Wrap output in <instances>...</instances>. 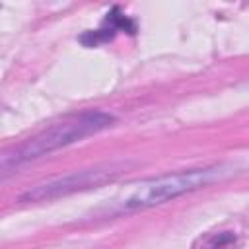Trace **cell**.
I'll return each instance as SVG.
<instances>
[{"instance_id":"cell-2","label":"cell","mask_w":249,"mask_h":249,"mask_svg":"<svg viewBox=\"0 0 249 249\" xmlns=\"http://www.w3.org/2000/svg\"><path fill=\"white\" fill-rule=\"evenodd\" d=\"M230 173L231 169L226 165H210V167H198V169H189V171L146 179V181L126 187L121 195H117L109 202V206L101 208L99 212L103 216H121V214L152 208L167 200H173L181 195L193 193L196 189H204L228 177Z\"/></svg>"},{"instance_id":"cell-3","label":"cell","mask_w":249,"mask_h":249,"mask_svg":"<svg viewBox=\"0 0 249 249\" xmlns=\"http://www.w3.org/2000/svg\"><path fill=\"white\" fill-rule=\"evenodd\" d=\"M123 173V165H101V167H93V169H84V171H74L68 173L64 177H56L51 179L47 183L35 185L31 189H27L19 200L21 202H43V200H54L78 191H88V189H95L101 187L113 179H117Z\"/></svg>"},{"instance_id":"cell-4","label":"cell","mask_w":249,"mask_h":249,"mask_svg":"<svg viewBox=\"0 0 249 249\" xmlns=\"http://www.w3.org/2000/svg\"><path fill=\"white\" fill-rule=\"evenodd\" d=\"M233 233L230 231H220V233H206V235H200L195 243H193V249H224L228 247L230 243H233Z\"/></svg>"},{"instance_id":"cell-1","label":"cell","mask_w":249,"mask_h":249,"mask_svg":"<svg viewBox=\"0 0 249 249\" xmlns=\"http://www.w3.org/2000/svg\"><path fill=\"white\" fill-rule=\"evenodd\" d=\"M115 123V117L105 111H82L76 115H68L58 123H53L51 126L39 130L31 138L23 140L21 144L14 146L12 150L4 152L0 160V171L6 179L8 173L16 171L18 167L35 161L39 158H45L64 146H70L74 142H80L82 138H88L91 134H97L105 128H109Z\"/></svg>"}]
</instances>
